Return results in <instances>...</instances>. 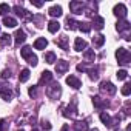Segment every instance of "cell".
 Segmentation results:
<instances>
[{"instance_id":"cell-1","label":"cell","mask_w":131,"mask_h":131,"mask_svg":"<svg viewBox=\"0 0 131 131\" xmlns=\"http://www.w3.org/2000/svg\"><path fill=\"white\" fill-rule=\"evenodd\" d=\"M116 59H117V62L120 65L126 67V65H129V62H131V54H129V51L126 48H119L116 51Z\"/></svg>"},{"instance_id":"cell-2","label":"cell","mask_w":131,"mask_h":131,"mask_svg":"<svg viewBox=\"0 0 131 131\" xmlns=\"http://www.w3.org/2000/svg\"><path fill=\"white\" fill-rule=\"evenodd\" d=\"M116 29L123 36V39H125V40H129V39H131V37H129L131 23H129L128 20H119V22L116 23Z\"/></svg>"},{"instance_id":"cell-3","label":"cell","mask_w":131,"mask_h":131,"mask_svg":"<svg viewBox=\"0 0 131 131\" xmlns=\"http://www.w3.org/2000/svg\"><path fill=\"white\" fill-rule=\"evenodd\" d=\"M46 96L49 99H59L62 96V86L57 82H49V85L46 86Z\"/></svg>"},{"instance_id":"cell-4","label":"cell","mask_w":131,"mask_h":131,"mask_svg":"<svg viewBox=\"0 0 131 131\" xmlns=\"http://www.w3.org/2000/svg\"><path fill=\"white\" fill-rule=\"evenodd\" d=\"M62 114H63L65 117H70V119L76 117V116L79 114V111H77V100L73 99V102H71L70 105L63 106V108H62Z\"/></svg>"},{"instance_id":"cell-5","label":"cell","mask_w":131,"mask_h":131,"mask_svg":"<svg viewBox=\"0 0 131 131\" xmlns=\"http://www.w3.org/2000/svg\"><path fill=\"white\" fill-rule=\"evenodd\" d=\"M13 11L16 13V16H17V17L23 19L25 22H28V20H32V14H31L29 11H26L25 8H22L20 5H16V6L13 8Z\"/></svg>"},{"instance_id":"cell-6","label":"cell","mask_w":131,"mask_h":131,"mask_svg":"<svg viewBox=\"0 0 131 131\" xmlns=\"http://www.w3.org/2000/svg\"><path fill=\"white\" fill-rule=\"evenodd\" d=\"M117 91V88L111 83V82H102L100 83V93L106 94V96H114Z\"/></svg>"},{"instance_id":"cell-7","label":"cell","mask_w":131,"mask_h":131,"mask_svg":"<svg viewBox=\"0 0 131 131\" xmlns=\"http://www.w3.org/2000/svg\"><path fill=\"white\" fill-rule=\"evenodd\" d=\"M93 105H94V108H97V110H106V108L110 106V102H108L106 99H102L100 96H94V97H93Z\"/></svg>"},{"instance_id":"cell-8","label":"cell","mask_w":131,"mask_h":131,"mask_svg":"<svg viewBox=\"0 0 131 131\" xmlns=\"http://www.w3.org/2000/svg\"><path fill=\"white\" fill-rule=\"evenodd\" d=\"M70 9H71L73 14H82L85 11V3L77 2V0H73V2H70Z\"/></svg>"},{"instance_id":"cell-9","label":"cell","mask_w":131,"mask_h":131,"mask_svg":"<svg viewBox=\"0 0 131 131\" xmlns=\"http://www.w3.org/2000/svg\"><path fill=\"white\" fill-rule=\"evenodd\" d=\"M113 13H114V16L119 17V20H125V17H126V6L123 3H117L114 6Z\"/></svg>"},{"instance_id":"cell-10","label":"cell","mask_w":131,"mask_h":131,"mask_svg":"<svg viewBox=\"0 0 131 131\" xmlns=\"http://www.w3.org/2000/svg\"><path fill=\"white\" fill-rule=\"evenodd\" d=\"M70 70V63L67 62V60H59V62H56V73L60 76V74H65Z\"/></svg>"},{"instance_id":"cell-11","label":"cell","mask_w":131,"mask_h":131,"mask_svg":"<svg viewBox=\"0 0 131 131\" xmlns=\"http://www.w3.org/2000/svg\"><path fill=\"white\" fill-rule=\"evenodd\" d=\"M0 97H2L3 100H6V102H9L13 99V90L8 85H3L2 88H0Z\"/></svg>"},{"instance_id":"cell-12","label":"cell","mask_w":131,"mask_h":131,"mask_svg":"<svg viewBox=\"0 0 131 131\" xmlns=\"http://www.w3.org/2000/svg\"><path fill=\"white\" fill-rule=\"evenodd\" d=\"M25 40H26V34H25V31L17 29V31H16V36H14V45H16V48H19Z\"/></svg>"},{"instance_id":"cell-13","label":"cell","mask_w":131,"mask_h":131,"mask_svg":"<svg viewBox=\"0 0 131 131\" xmlns=\"http://www.w3.org/2000/svg\"><path fill=\"white\" fill-rule=\"evenodd\" d=\"M67 83H68L71 88H74V90H79V88L82 86V82H80L76 76H68V77H67Z\"/></svg>"},{"instance_id":"cell-14","label":"cell","mask_w":131,"mask_h":131,"mask_svg":"<svg viewBox=\"0 0 131 131\" xmlns=\"http://www.w3.org/2000/svg\"><path fill=\"white\" fill-rule=\"evenodd\" d=\"M103 25H105L103 17H100V16H93V25H91V26H93L94 29H102Z\"/></svg>"},{"instance_id":"cell-15","label":"cell","mask_w":131,"mask_h":131,"mask_svg":"<svg viewBox=\"0 0 131 131\" xmlns=\"http://www.w3.org/2000/svg\"><path fill=\"white\" fill-rule=\"evenodd\" d=\"M56 43H57L62 49H65V51L70 49V43H68V37H67V36H60V37L56 40Z\"/></svg>"},{"instance_id":"cell-16","label":"cell","mask_w":131,"mask_h":131,"mask_svg":"<svg viewBox=\"0 0 131 131\" xmlns=\"http://www.w3.org/2000/svg\"><path fill=\"white\" fill-rule=\"evenodd\" d=\"M46 46H48V40H46L45 37L36 39V42H34V48H36V49H45Z\"/></svg>"},{"instance_id":"cell-17","label":"cell","mask_w":131,"mask_h":131,"mask_svg":"<svg viewBox=\"0 0 131 131\" xmlns=\"http://www.w3.org/2000/svg\"><path fill=\"white\" fill-rule=\"evenodd\" d=\"M48 14L51 16V17H60L63 13H62V6H59V5H54V6H51L49 8V11H48Z\"/></svg>"},{"instance_id":"cell-18","label":"cell","mask_w":131,"mask_h":131,"mask_svg":"<svg viewBox=\"0 0 131 131\" xmlns=\"http://www.w3.org/2000/svg\"><path fill=\"white\" fill-rule=\"evenodd\" d=\"M74 49L76 51H82V49H86V42L82 39V37H77L74 40Z\"/></svg>"},{"instance_id":"cell-19","label":"cell","mask_w":131,"mask_h":131,"mask_svg":"<svg viewBox=\"0 0 131 131\" xmlns=\"http://www.w3.org/2000/svg\"><path fill=\"white\" fill-rule=\"evenodd\" d=\"M120 120H122V116H119V114H116L114 117H111V120H110V128H111V129H119Z\"/></svg>"},{"instance_id":"cell-20","label":"cell","mask_w":131,"mask_h":131,"mask_svg":"<svg viewBox=\"0 0 131 131\" xmlns=\"http://www.w3.org/2000/svg\"><path fill=\"white\" fill-rule=\"evenodd\" d=\"M74 131H88V122L86 120H77L74 123Z\"/></svg>"},{"instance_id":"cell-21","label":"cell","mask_w":131,"mask_h":131,"mask_svg":"<svg viewBox=\"0 0 131 131\" xmlns=\"http://www.w3.org/2000/svg\"><path fill=\"white\" fill-rule=\"evenodd\" d=\"M3 25H5L6 28H16V26H17V20H16L14 17L6 16V17H3Z\"/></svg>"},{"instance_id":"cell-22","label":"cell","mask_w":131,"mask_h":131,"mask_svg":"<svg viewBox=\"0 0 131 131\" xmlns=\"http://www.w3.org/2000/svg\"><path fill=\"white\" fill-rule=\"evenodd\" d=\"M83 57H85V60L86 62H94L96 60V52H94V49H85L83 51Z\"/></svg>"},{"instance_id":"cell-23","label":"cell","mask_w":131,"mask_h":131,"mask_svg":"<svg viewBox=\"0 0 131 131\" xmlns=\"http://www.w3.org/2000/svg\"><path fill=\"white\" fill-rule=\"evenodd\" d=\"M86 73L90 74V79H91V80H97V79H99V68H97V67L86 68Z\"/></svg>"},{"instance_id":"cell-24","label":"cell","mask_w":131,"mask_h":131,"mask_svg":"<svg viewBox=\"0 0 131 131\" xmlns=\"http://www.w3.org/2000/svg\"><path fill=\"white\" fill-rule=\"evenodd\" d=\"M93 43H94V46H97V48L103 46V43H105V36H102V34L94 36V37H93Z\"/></svg>"},{"instance_id":"cell-25","label":"cell","mask_w":131,"mask_h":131,"mask_svg":"<svg viewBox=\"0 0 131 131\" xmlns=\"http://www.w3.org/2000/svg\"><path fill=\"white\" fill-rule=\"evenodd\" d=\"M20 56H22L25 60H28V59L32 56V48H31V46H23V48L20 49Z\"/></svg>"},{"instance_id":"cell-26","label":"cell","mask_w":131,"mask_h":131,"mask_svg":"<svg viewBox=\"0 0 131 131\" xmlns=\"http://www.w3.org/2000/svg\"><path fill=\"white\" fill-rule=\"evenodd\" d=\"M59 29H60V23H59L57 20H51V22L48 23V31H49V32L54 34V32H57Z\"/></svg>"},{"instance_id":"cell-27","label":"cell","mask_w":131,"mask_h":131,"mask_svg":"<svg viewBox=\"0 0 131 131\" xmlns=\"http://www.w3.org/2000/svg\"><path fill=\"white\" fill-rule=\"evenodd\" d=\"M29 76H31L29 70H28V68H23V70L20 71V74H19V82H26V80L29 79Z\"/></svg>"},{"instance_id":"cell-28","label":"cell","mask_w":131,"mask_h":131,"mask_svg":"<svg viewBox=\"0 0 131 131\" xmlns=\"http://www.w3.org/2000/svg\"><path fill=\"white\" fill-rule=\"evenodd\" d=\"M49 82H52V74L49 71H43L40 77V83H49Z\"/></svg>"},{"instance_id":"cell-29","label":"cell","mask_w":131,"mask_h":131,"mask_svg":"<svg viewBox=\"0 0 131 131\" xmlns=\"http://www.w3.org/2000/svg\"><path fill=\"white\" fill-rule=\"evenodd\" d=\"M11 37L13 36H9V34H2L0 36V45L2 46H9L11 45Z\"/></svg>"},{"instance_id":"cell-30","label":"cell","mask_w":131,"mask_h":131,"mask_svg":"<svg viewBox=\"0 0 131 131\" xmlns=\"http://www.w3.org/2000/svg\"><path fill=\"white\" fill-rule=\"evenodd\" d=\"M77 26H79V22H76L74 19H71V17H67V28L68 29H77Z\"/></svg>"},{"instance_id":"cell-31","label":"cell","mask_w":131,"mask_h":131,"mask_svg":"<svg viewBox=\"0 0 131 131\" xmlns=\"http://www.w3.org/2000/svg\"><path fill=\"white\" fill-rule=\"evenodd\" d=\"M99 117H100V120H102V123H103L105 126H110V120H111V116H110L108 113H105V111H102Z\"/></svg>"},{"instance_id":"cell-32","label":"cell","mask_w":131,"mask_h":131,"mask_svg":"<svg viewBox=\"0 0 131 131\" xmlns=\"http://www.w3.org/2000/svg\"><path fill=\"white\" fill-rule=\"evenodd\" d=\"M45 62H46V63H56V62H57V57H56V54H54L52 51L46 52V54H45Z\"/></svg>"},{"instance_id":"cell-33","label":"cell","mask_w":131,"mask_h":131,"mask_svg":"<svg viewBox=\"0 0 131 131\" xmlns=\"http://www.w3.org/2000/svg\"><path fill=\"white\" fill-rule=\"evenodd\" d=\"M77 29H80L82 32H90V31H91V25H90V23H86V22H79Z\"/></svg>"},{"instance_id":"cell-34","label":"cell","mask_w":131,"mask_h":131,"mask_svg":"<svg viewBox=\"0 0 131 131\" xmlns=\"http://www.w3.org/2000/svg\"><path fill=\"white\" fill-rule=\"evenodd\" d=\"M9 11H11V8H9L8 3H0V16L6 17V14H8Z\"/></svg>"},{"instance_id":"cell-35","label":"cell","mask_w":131,"mask_h":131,"mask_svg":"<svg viewBox=\"0 0 131 131\" xmlns=\"http://www.w3.org/2000/svg\"><path fill=\"white\" fill-rule=\"evenodd\" d=\"M116 76H117V79H119V80H125V79L128 77V71H126V70H119Z\"/></svg>"},{"instance_id":"cell-36","label":"cell","mask_w":131,"mask_h":131,"mask_svg":"<svg viewBox=\"0 0 131 131\" xmlns=\"http://www.w3.org/2000/svg\"><path fill=\"white\" fill-rule=\"evenodd\" d=\"M122 94H123V96H129V94H131V85H129V83H125V85L122 86Z\"/></svg>"},{"instance_id":"cell-37","label":"cell","mask_w":131,"mask_h":131,"mask_svg":"<svg viewBox=\"0 0 131 131\" xmlns=\"http://www.w3.org/2000/svg\"><path fill=\"white\" fill-rule=\"evenodd\" d=\"M28 94H29L32 99H34V97H37V86H36V85H32V86L28 90Z\"/></svg>"},{"instance_id":"cell-38","label":"cell","mask_w":131,"mask_h":131,"mask_svg":"<svg viewBox=\"0 0 131 131\" xmlns=\"http://www.w3.org/2000/svg\"><path fill=\"white\" fill-rule=\"evenodd\" d=\"M28 63L31 65V67H36V65H37V56H36V54H32V56L28 59Z\"/></svg>"},{"instance_id":"cell-39","label":"cell","mask_w":131,"mask_h":131,"mask_svg":"<svg viewBox=\"0 0 131 131\" xmlns=\"http://www.w3.org/2000/svg\"><path fill=\"white\" fill-rule=\"evenodd\" d=\"M40 126H42L43 129H46V131L51 129V123H49L48 120H42V122H40Z\"/></svg>"},{"instance_id":"cell-40","label":"cell","mask_w":131,"mask_h":131,"mask_svg":"<svg viewBox=\"0 0 131 131\" xmlns=\"http://www.w3.org/2000/svg\"><path fill=\"white\" fill-rule=\"evenodd\" d=\"M11 77V71L9 70H3V73H2V79H9Z\"/></svg>"},{"instance_id":"cell-41","label":"cell","mask_w":131,"mask_h":131,"mask_svg":"<svg viewBox=\"0 0 131 131\" xmlns=\"http://www.w3.org/2000/svg\"><path fill=\"white\" fill-rule=\"evenodd\" d=\"M31 3H32V5H34V6H37V8H40V6H42V5H43V3H42V2H37V0H31Z\"/></svg>"},{"instance_id":"cell-42","label":"cell","mask_w":131,"mask_h":131,"mask_svg":"<svg viewBox=\"0 0 131 131\" xmlns=\"http://www.w3.org/2000/svg\"><path fill=\"white\" fill-rule=\"evenodd\" d=\"M5 126H6V122L5 120H0V131H5Z\"/></svg>"},{"instance_id":"cell-43","label":"cell","mask_w":131,"mask_h":131,"mask_svg":"<svg viewBox=\"0 0 131 131\" xmlns=\"http://www.w3.org/2000/svg\"><path fill=\"white\" fill-rule=\"evenodd\" d=\"M60 131H70V126H68L67 123H65V125L62 126V129H60Z\"/></svg>"},{"instance_id":"cell-44","label":"cell","mask_w":131,"mask_h":131,"mask_svg":"<svg viewBox=\"0 0 131 131\" xmlns=\"http://www.w3.org/2000/svg\"><path fill=\"white\" fill-rule=\"evenodd\" d=\"M88 131H99L97 128H91V129H88Z\"/></svg>"},{"instance_id":"cell-45","label":"cell","mask_w":131,"mask_h":131,"mask_svg":"<svg viewBox=\"0 0 131 131\" xmlns=\"http://www.w3.org/2000/svg\"><path fill=\"white\" fill-rule=\"evenodd\" d=\"M19 131H25V129H19Z\"/></svg>"}]
</instances>
